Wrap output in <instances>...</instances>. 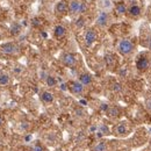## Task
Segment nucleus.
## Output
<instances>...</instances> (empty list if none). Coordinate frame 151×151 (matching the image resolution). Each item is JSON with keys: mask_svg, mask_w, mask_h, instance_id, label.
<instances>
[{"mask_svg": "<svg viewBox=\"0 0 151 151\" xmlns=\"http://www.w3.org/2000/svg\"><path fill=\"white\" fill-rule=\"evenodd\" d=\"M117 51L123 55V56H128L134 51V43L129 38H122L120 40V42L117 43Z\"/></svg>", "mask_w": 151, "mask_h": 151, "instance_id": "f257e3e1", "label": "nucleus"}, {"mask_svg": "<svg viewBox=\"0 0 151 151\" xmlns=\"http://www.w3.org/2000/svg\"><path fill=\"white\" fill-rule=\"evenodd\" d=\"M0 49L6 55H17L19 52V47L15 43H12V42H8V43L2 44L0 47Z\"/></svg>", "mask_w": 151, "mask_h": 151, "instance_id": "f03ea898", "label": "nucleus"}, {"mask_svg": "<svg viewBox=\"0 0 151 151\" xmlns=\"http://www.w3.org/2000/svg\"><path fill=\"white\" fill-rule=\"evenodd\" d=\"M96 37H98V35H96L94 29H87L86 33H85V35H84L85 44H86L87 47H91L95 41H96Z\"/></svg>", "mask_w": 151, "mask_h": 151, "instance_id": "7ed1b4c3", "label": "nucleus"}, {"mask_svg": "<svg viewBox=\"0 0 151 151\" xmlns=\"http://www.w3.org/2000/svg\"><path fill=\"white\" fill-rule=\"evenodd\" d=\"M108 21H109V17H108V14L106 13V12H100L99 13V15L96 17V20H95V23H96V26L98 27H100V28H105L107 24H108Z\"/></svg>", "mask_w": 151, "mask_h": 151, "instance_id": "20e7f679", "label": "nucleus"}, {"mask_svg": "<svg viewBox=\"0 0 151 151\" xmlns=\"http://www.w3.org/2000/svg\"><path fill=\"white\" fill-rule=\"evenodd\" d=\"M62 62L65 66H69V68H72L75 66L76 63H77V58L73 54H70V52H66L62 56Z\"/></svg>", "mask_w": 151, "mask_h": 151, "instance_id": "39448f33", "label": "nucleus"}, {"mask_svg": "<svg viewBox=\"0 0 151 151\" xmlns=\"http://www.w3.org/2000/svg\"><path fill=\"white\" fill-rule=\"evenodd\" d=\"M84 85L78 81V80H75V81H71L70 83V91L76 95H80L84 93Z\"/></svg>", "mask_w": 151, "mask_h": 151, "instance_id": "423d86ee", "label": "nucleus"}, {"mask_svg": "<svg viewBox=\"0 0 151 151\" xmlns=\"http://www.w3.org/2000/svg\"><path fill=\"white\" fill-rule=\"evenodd\" d=\"M136 66L139 71H145L149 66H150V62H149V58L147 56H141L137 62H136Z\"/></svg>", "mask_w": 151, "mask_h": 151, "instance_id": "0eeeda50", "label": "nucleus"}, {"mask_svg": "<svg viewBox=\"0 0 151 151\" xmlns=\"http://www.w3.org/2000/svg\"><path fill=\"white\" fill-rule=\"evenodd\" d=\"M114 134L116 136H126L128 134V127L126 122H121L114 127Z\"/></svg>", "mask_w": 151, "mask_h": 151, "instance_id": "6e6552de", "label": "nucleus"}, {"mask_svg": "<svg viewBox=\"0 0 151 151\" xmlns=\"http://www.w3.org/2000/svg\"><path fill=\"white\" fill-rule=\"evenodd\" d=\"M80 8H81V1L79 0H72L69 5V11L71 14L80 13Z\"/></svg>", "mask_w": 151, "mask_h": 151, "instance_id": "1a4fd4ad", "label": "nucleus"}, {"mask_svg": "<svg viewBox=\"0 0 151 151\" xmlns=\"http://www.w3.org/2000/svg\"><path fill=\"white\" fill-rule=\"evenodd\" d=\"M55 11H56L57 14H65L66 11H68V4L64 0L57 2L56 7H55Z\"/></svg>", "mask_w": 151, "mask_h": 151, "instance_id": "9d476101", "label": "nucleus"}, {"mask_svg": "<svg viewBox=\"0 0 151 151\" xmlns=\"http://www.w3.org/2000/svg\"><path fill=\"white\" fill-rule=\"evenodd\" d=\"M54 34H55V36L57 38H62L65 36V34H66V28L64 27V26H62V24H58L55 27V30H54Z\"/></svg>", "mask_w": 151, "mask_h": 151, "instance_id": "9b49d317", "label": "nucleus"}, {"mask_svg": "<svg viewBox=\"0 0 151 151\" xmlns=\"http://www.w3.org/2000/svg\"><path fill=\"white\" fill-rule=\"evenodd\" d=\"M54 94L52 93H50V92H48V91H44V92H42L41 93V100L44 102V104H51L52 101H54Z\"/></svg>", "mask_w": 151, "mask_h": 151, "instance_id": "f8f14e48", "label": "nucleus"}, {"mask_svg": "<svg viewBox=\"0 0 151 151\" xmlns=\"http://www.w3.org/2000/svg\"><path fill=\"white\" fill-rule=\"evenodd\" d=\"M79 81H80L84 86L91 85V84H92V76L90 75V73H83V75L79 76Z\"/></svg>", "mask_w": 151, "mask_h": 151, "instance_id": "ddd939ff", "label": "nucleus"}, {"mask_svg": "<svg viewBox=\"0 0 151 151\" xmlns=\"http://www.w3.org/2000/svg\"><path fill=\"white\" fill-rule=\"evenodd\" d=\"M128 13H129V15H132L134 18L139 17V14H141V7L137 6V5H132L129 7V9H128Z\"/></svg>", "mask_w": 151, "mask_h": 151, "instance_id": "4468645a", "label": "nucleus"}, {"mask_svg": "<svg viewBox=\"0 0 151 151\" xmlns=\"http://www.w3.org/2000/svg\"><path fill=\"white\" fill-rule=\"evenodd\" d=\"M115 11L119 15H123L127 13V6L123 4V2H119L116 6H115Z\"/></svg>", "mask_w": 151, "mask_h": 151, "instance_id": "2eb2a0df", "label": "nucleus"}, {"mask_svg": "<svg viewBox=\"0 0 151 151\" xmlns=\"http://www.w3.org/2000/svg\"><path fill=\"white\" fill-rule=\"evenodd\" d=\"M93 151H107V143L105 141L96 143L93 148Z\"/></svg>", "mask_w": 151, "mask_h": 151, "instance_id": "dca6fc26", "label": "nucleus"}, {"mask_svg": "<svg viewBox=\"0 0 151 151\" xmlns=\"http://www.w3.org/2000/svg\"><path fill=\"white\" fill-rule=\"evenodd\" d=\"M9 81H11V79H9V76L8 75H6V73H1V75H0V85H1V86L8 85Z\"/></svg>", "mask_w": 151, "mask_h": 151, "instance_id": "f3484780", "label": "nucleus"}, {"mask_svg": "<svg viewBox=\"0 0 151 151\" xmlns=\"http://www.w3.org/2000/svg\"><path fill=\"white\" fill-rule=\"evenodd\" d=\"M45 83H47V85H48V86L54 87V86H56V84H57L56 78H55V77H52V76H48V77L45 78Z\"/></svg>", "mask_w": 151, "mask_h": 151, "instance_id": "a211bd4d", "label": "nucleus"}, {"mask_svg": "<svg viewBox=\"0 0 151 151\" xmlns=\"http://www.w3.org/2000/svg\"><path fill=\"white\" fill-rule=\"evenodd\" d=\"M20 26L18 23H14L13 26H12V28H11V33L13 34V35H17V34H19L20 33Z\"/></svg>", "mask_w": 151, "mask_h": 151, "instance_id": "6ab92c4d", "label": "nucleus"}, {"mask_svg": "<svg viewBox=\"0 0 151 151\" xmlns=\"http://www.w3.org/2000/svg\"><path fill=\"white\" fill-rule=\"evenodd\" d=\"M104 8H109L111 6H112V4H111V0H102V2L100 4Z\"/></svg>", "mask_w": 151, "mask_h": 151, "instance_id": "aec40b11", "label": "nucleus"}, {"mask_svg": "<svg viewBox=\"0 0 151 151\" xmlns=\"http://www.w3.org/2000/svg\"><path fill=\"white\" fill-rule=\"evenodd\" d=\"M32 151H44V149L40 144H35V145L32 147Z\"/></svg>", "mask_w": 151, "mask_h": 151, "instance_id": "412c9836", "label": "nucleus"}, {"mask_svg": "<svg viewBox=\"0 0 151 151\" xmlns=\"http://www.w3.org/2000/svg\"><path fill=\"white\" fill-rule=\"evenodd\" d=\"M84 23H85V21H84L83 18H79V19L77 20V22H76V24H77L78 28H81V27L84 26Z\"/></svg>", "mask_w": 151, "mask_h": 151, "instance_id": "4be33fe9", "label": "nucleus"}, {"mask_svg": "<svg viewBox=\"0 0 151 151\" xmlns=\"http://www.w3.org/2000/svg\"><path fill=\"white\" fill-rule=\"evenodd\" d=\"M119 111H117V108H111L109 109V114H111V116H116V115H119Z\"/></svg>", "mask_w": 151, "mask_h": 151, "instance_id": "5701e85b", "label": "nucleus"}, {"mask_svg": "<svg viewBox=\"0 0 151 151\" xmlns=\"http://www.w3.org/2000/svg\"><path fill=\"white\" fill-rule=\"evenodd\" d=\"M86 9H87V5H86L85 2H83V1H81V8H80V13H85V12H86Z\"/></svg>", "mask_w": 151, "mask_h": 151, "instance_id": "b1692460", "label": "nucleus"}, {"mask_svg": "<svg viewBox=\"0 0 151 151\" xmlns=\"http://www.w3.org/2000/svg\"><path fill=\"white\" fill-rule=\"evenodd\" d=\"M113 90L115 91V92H117V91H121V85L120 84H115L113 87Z\"/></svg>", "mask_w": 151, "mask_h": 151, "instance_id": "393cba45", "label": "nucleus"}, {"mask_svg": "<svg viewBox=\"0 0 151 151\" xmlns=\"http://www.w3.org/2000/svg\"><path fill=\"white\" fill-rule=\"evenodd\" d=\"M147 47L151 50V37L149 38V40H148V42H147Z\"/></svg>", "mask_w": 151, "mask_h": 151, "instance_id": "a878e982", "label": "nucleus"}, {"mask_svg": "<svg viewBox=\"0 0 151 151\" xmlns=\"http://www.w3.org/2000/svg\"><path fill=\"white\" fill-rule=\"evenodd\" d=\"M2 124H4V119H2L1 116H0V127H1Z\"/></svg>", "mask_w": 151, "mask_h": 151, "instance_id": "bb28decb", "label": "nucleus"}, {"mask_svg": "<svg viewBox=\"0 0 151 151\" xmlns=\"http://www.w3.org/2000/svg\"><path fill=\"white\" fill-rule=\"evenodd\" d=\"M57 151H59V150H57Z\"/></svg>", "mask_w": 151, "mask_h": 151, "instance_id": "cd10ccee", "label": "nucleus"}]
</instances>
